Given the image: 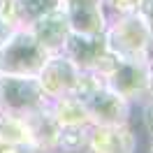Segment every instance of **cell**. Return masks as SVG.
<instances>
[{
  "label": "cell",
  "instance_id": "6da1fadb",
  "mask_svg": "<svg viewBox=\"0 0 153 153\" xmlns=\"http://www.w3.org/2000/svg\"><path fill=\"white\" fill-rule=\"evenodd\" d=\"M74 95L84 102L93 125H116L134 121V107L107 86L97 72H79Z\"/></svg>",
  "mask_w": 153,
  "mask_h": 153
},
{
  "label": "cell",
  "instance_id": "7a4b0ae2",
  "mask_svg": "<svg viewBox=\"0 0 153 153\" xmlns=\"http://www.w3.org/2000/svg\"><path fill=\"white\" fill-rule=\"evenodd\" d=\"M95 72L102 76L107 86L118 95H123L134 109L149 97V58L134 60V58H118L114 53H107V58Z\"/></svg>",
  "mask_w": 153,
  "mask_h": 153
},
{
  "label": "cell",
  "instance_id": "3957f363",
  "mask_svg": "<svg viewBox=\"0 0 153 153\" xmlns=\"http://www.w3.org/2000/svg\"><path fill=\"white\" fill-rule=\"evenodd\" d=\"M105 37H107L109 53H114L118 58H134V60L151 58L153 37L137 12L109 16Z\"/></svg>",
  "mask_w": 153,
  "mask_h": 153
},
{
  "label": "cell",
  "instance_id": "277c9868",
  "mask_svg": "<svg viewBox=\"0 0 153 153\" xmlns=\"http://www.w3.org/2000/svg\"><path fill=\"white\" fill-rule=\"evenodd\" d=\"M49 56L51 53L33 37V33L26 26H19L0 47V74L37 76Z\"/></svg>",
  "mask_w": 153,
  "mask_h": 153
},
{
  "label": "cell",
  "instance_id": "5b68a950",
  "mask_svg": "<svg viewBox=\"0 0 153 153\" xmlns=\"http://www.w3.org/2000/svg\"><path fill=\"white\" fill-rule=\"evenodd\" d=\"M49 97L35 76L0 74V114L30 116L47 107Z\"/></svg>",
  "mask_w": 153,
  "mask_h": 153
},
{
  "label": "cell",
  "instance_id": "8992f818",
  "mask_svg": "<svg viewBox=\"0 0 153 153\" xmlns=\"http://www.w3.org/2000/svg\"><path fill=\"white\" fill-rule=\"evenodd\" d=\"M139 130L134 121L116 125H91L86 153H139Z\"/></svg>",
  "mask_w": 153,
  "mask_h": 153
},
{
  "label": "cell",
  "instance_id": "52a82bcc",
  "mask_svg": "<svg viewBox=\"0 0 153 153\" xmlns=\"http://www.w3.org/2000/svg\"><path fill=\"white\" fill-rule=\"evenodd\" d=\"M35 79H37L39 88L44 91V95L49 100H53V97H63V95H74L79 70L63 53H51Z\"/></svg>",
  "mask_w": 153,
  "mask_h": 153
},
{
  "label": "cell",
  "instance_id": "ba28073f",
  "mask_svg": "<svg viewBox=\"0 0 153 153\" xmlns=\"http://www.w3.org/2000/svg\"><path fill=\"white\" fill-rule=\"evenodd\" d=\"M65 58H70L79 72H95L107 58V37L105 33L97 35H84V33H70L65 47L60 51Z\"/></svg>",
  "mask_w": 153,
  "mask_h": 153
},
{
  "label": "cell",
  "instance_id": "9c48e42d",
  "mask_svg": "<svg viewBox=\"0 0 153 153\" xmlns=\"http://www.w3.org/2000/svg\"><path fill=\"white\" fill-rule=\"evenodd\" d=\"M60 10L65 12L72 33L97 35L105 33L109 21L102 0H60Z\"/></svg>",
  "mask_w": 153,
  "mask_h": 153
},
{
  "label": "cell",
  "instance_id": "30bf717a",
  "mask_svg": "<svg viewBox=\"0 0 153 153\" xmlns=\"http://www.w3.org/2000/svg\"><path fill=\"white\" fill-rule=\"evenodd\" d=\"M26 28L33 33V37L37 39L49 53H60L63 47H65V42H67V37H70V33H72L65 12L60 7L49 12V14H44V16H39L37 21L28 23Z\"/></svg>",
  "mask_w": 153,
  "mask_h": 153
},
{
  "label": "cell",
  "instance_id": "8fae6325",
  "mask_svg": "<svg viewBox=\"0 0 153 153\" xmlns=\"http://www.w3.org/2000/svg\"><path fill=\"white\" fill-rule=\"evenodd\" d=\"M47 111L56 125H93L86 114V107L76 95L53 97L47 102Z\"/></svg>",
  "mask_w": 153,
  "mask_h": 153
},
{
  "label": "cell",
  "instance_id": "7c38bea8",
  "mask_svg": "<svg viewBox=\"0 0 153 153\" xmlns=\"http://www.w3.org/2000/svg\"><path fill=\"white\" fill-rule=\"evenodd\" d=\"M88 130H91V125H58L56 142H53V153L86 151Z\"/></svg>",
  "mask_w": 153,
  "mask_h": 153
},
{
  "label": "cell",
  "instance_id": "4fadbf2b",
  "mask_svg": "<svg viewBox=\"0 0 153 153\" xmlns=\"http://www.w3.org/2000/svg\"><path fill=\"white\" fill-rule=\"evenodd\" d=\"M16 5V16H19L21 26H28L39 16H44L49 12L60 7V0H14Z\"/></svg>",
  "mask_w": 153,
  "mask_h": 153
},
{
  "label": "cell",
  "instance_id": "5bb4252c",
  "mask_svg": "<svg viewBox=\"0 0 153 153\" xmlns=\"http://www.w3.org/2000/svg\"><path fill=\"white\" fill-rule=\"evenodd\" d=\"M134 116H137V125L144 137H153V95H149L134 109Z\"/></svg>",
  "mask_w": 153,
  "mask_h": 153
},
{
  "label": "cell",
  "instance_id": "9a60e30c",
  "mask_svg": "<svg viewBox=\"0 0 153 153\" xmlns=\"http://www.w3.org/2000/svg\"><path fill=\"white\" fill-rule=\"evenodd\" d=\"M105 10L109 16H118V14H132L137 7L142 5V0H102Z\"/></svg>",
  "mask_w": 153,
  "mask_h": 153
},
{
  "label": "cell",
  "instance_id": "2e32d148",
  "mask_svg": "<svg viewBox=\"0 0 153 153\" xmlns=\"http://www.w3.org/2000/svg\"><path fill=\"white\" fill-rule=\"evenodd\" d=\"M137 14L142 16V21L146 23V28L153 37V0H142V5L137 7Z\"/></svg>",
  "mask_w": 153,
  "mask_h": 153
},
{
  "label": "cell",
  "instance_id": "e0dca14e",
  "mask_svg": "<svg viewBox=\"0 0 153 153\" xmlns=\"http://www.w3.org/2000/svg\"><path fill=\"white\" fill-rule=\"evenodd\" d=\"M0 19H7L12 23H19V16H16V5H14V0H0Z\"/></svg>",
  "mask_w": 153,
  "mask_h": 153
},
{
  "label": "cell",
  "instance_id": "ac0fdd59",
  "mask_svg": "<svg viewBox=\"0 0 153 153\" xmlns=\"http://www.w3.org/2000/svg\"><path fill=\"white\" fill-rule=\"evenodd\" d=\"M16 28H19L16 23H12V21H7V19H0V47L7 42V37H10Z\"/></svg>",
  "mask_w": 153,
  "mask_h": 153
},
{
  "label": "cell",
  "instance_id": "d6986e66",
  "mask_svg": "<svg viewBox=\"0 0 153 153\" xmlns=\"http://www.w3.org/2000/svg\"><path fill=\"white\" fill-rule=\"evenodd\" d=\"M149 95H153V56L149 58Z\"/></svg>",
  "mask_w": 153,
  "mask_h": 153
},
{
  "label": "cell",
  "instance_id": "ffe728a7",
  "mask_svg": "<svg viewBox=\"0 0 153 153\" xmlns=\"http://www.w3.org/2000/svg\"><path fill=\"white\" fill-rule=\"evenodd\" d=\"M144 153H153V137H146V146H144Z\"/></svg>",
  "mask_w": 153,
  "mask_h": 153
},
{
  "label": "cell",
  "instance_id": "44dd1931",
  "mask_svg": "<svg viewBox=\"0 0 153 153\" xmlns=\"http://www.w3.org/2000/svg\"><path fill=\"white\" fill-rule=\"evenodd\" d=\"M76 153H86V151H76Z\"/></svg>",
  "mask_w": 153,
  "mask_h": 153
},
{
  "label": "cell",
  "instance_id": "7402d4cb",
  "mask_svg": "<svg viewBox=\"0 0 153 153\" xmlns=\"http://www.w3.org/2000/svg\"><path fill=\"white\" fill-rule=\"evenodd\" d=\"M151 56H153V51H151Z\"/></svg>",
  "mask_w": 153,
  "mask_h": 153
}]
</instances>
